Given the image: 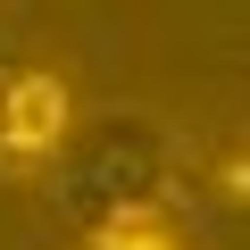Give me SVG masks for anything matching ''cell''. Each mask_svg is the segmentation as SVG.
<instances>
[{
	"mask_svg": "<svg viewBox=\"0 0 250 250\" xmlns=\"http://www.w3.org/2000/svg\"><path fill=\"white\" fill-rule=\"evenodd\" d=\"M159 184H167V142L150 134L142 117H117L75 150L67 184H59V208L92 217V225H117V217H150L159 208Z\"/></svg>",
	"mask_w": 250,
	"mask_h": 250,
	"instance_id": "obj_1",
	"label": "cell"
},
{
	"mask_svg": "<svg viewBox=\"0 0 250 250\" xmlns=\"http://www.w3.org/2000/svg\"><path fill=\"white\" fill-rule=\"evenodd\" d=\"M75 142V92L50 67H17L0 75V167H50Z\"/></svg>",
	"mask_w": 250,
	"mask_h": 250,
	"instance_id": "obj_2",
	"label": "cell"
},
{
	"mask_svg": "<svg viewBox=\"0 0 250 250\" xmlns=\"http://www.w3.org/2000/svg\"><path fill=\"white\" fill-rule=\"evenodd\" d=\"M83 250H175V233L159 217H117V225H92Z\"/></svg>",
	"mask_w": 250,
	"mask_h": 250,
	"instance_id": "obj_3",
	"label": "cell"
}]
</instances>
